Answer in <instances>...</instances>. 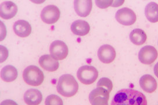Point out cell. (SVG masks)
I'll use <instances>...</instances> for the list:
<instances>
[{
    "instance_id": "1",
    "label": "cell",
    "mask_w": 158,
    "mask_h": 105,
    "mask_svg": "<svg viewBox=\"0 0 158 105\" xmlns=\"http://www.w3.org/2000/svg\"><path fill=\"white\" fill-rule=\"evenodd\" d=\"M145 96L133 89H122L114 96L111 105H147Z\"/></svg>"
},
{
    "instance_id": "2",
    "label": "cell",
    "mask_w": 158,
    "mask_h": 105,
    "mask_svg": "<svg viewBox=\"0 0 158 105\" xmlns=\"http://www.w3.org/2000/svg\"><path fill=\"white\" fill-rule=\"evenodd\" d=\"M56 89L59 94L70 98L76 94L79 90V84L73 75L64 74L59 78Z\"/></svg>"
},
{
    "instance_id": "3",
    "label": "cell",
    "mask_w": 158,
    "mask_h": 105,
    "mask_svg": "<svg viewBox=\"0 0 158 105\" xmlns=\"http://www.w3.org/2000/svg\"><path fill=\"white\" fill-rule=\"evenodd\" d=\"M23 78L27 84L33 86H38L43 82L44 75L43 72L38 67L30 65L23 71Z\"/></svg>"
},
{
    "instance_id": "4",
    "label": "cell",
    "mask_w": 158,
    "mask_h": 105,
    "mask_svg": "<svg viewBox=\"0 0 158 105\" xmlns=\"http://www.w3.org/2000/svg\"><path fill=\"white\" fill-rule=\"evenodd\" d=\"M79 80L84 85H90L97 80L98 77V70L93 66L84 65L80 67L77 72Z\"/></svg>"
},
{
    "instance_id": "5",
    "label": "cell",
    "mask_w": 158,
    "mask_h": 105,
    "mask_svg": "<svg viewBox=\"0 0 158 105\" xmlns=\"http://www.w3.org/2000/svg\"><path fill=\"white\" fill-rule=\"evenodd\" d=\"M109 92L102 87H97L89 95V100L92 105H108Z\"/></svg>"
},
{
    "instance_id": "6",
    "label": "cell",
    "mask_w": 158,
    "mask_h": 105,
    "mask_svg": "<svg viewBox=\"0 0 158 105\" xmlns=\"http://www.w3.org/2000/svg\"><path fill=\"white\" fill-rule=\"evenodd\" d=\"M60 15V12L56 6L47 5L41 12V19L47 24H54L59 20Z\"/></svg>"
},
{
    "instance_id": "7",
    "label": "cell",
    "mask_w": 158,
    "mask_h": 105,
    "mask_svg": "<svg viewBox=\"0 0 158 105\" xmlns=\"http://www.w3.org/2000/svg\"><path fill=\"white\" fill-rule=\"evenodd\" d=\"M49 51L55 59L63 60L68 55L69 49L68 46L64 42L55 40L51 44Z\"/></svg>"
},
{
    "instance_id": "8",
    "label": "cell",
    "mask_w": 158,
    "mask_h": 105,
    "mask_svg": "<svg viewBox=\"0 0 158 105\" xmlns=\"http://www.w3.org/2000/svg\"><path fill=\"white\" fill-rule=\"evenodd\" d=\"M116 20L122 25L130 26L133 25L137 20V16L133 11L128 8H123L118 10L115 15Z\"/></svg>"
},
{
    "instance_id": "9",
    "label": "cell",
    "mask_w": 158,
    "mask_h": 105,
    "mask_svg": "<svg viewBox=\"0 0 158 105\" xmlns=\"http://www.w3.org/2000/svg\"><path fill=\"white\" fill-rule=\"evenodd\" d=\"M158 55V51L153 46H145L139 50L138 59L141 63L150 65L156 60Z\"/></svg>"
},
{
    "instance_id": "10",
    "label": "cell",
    "mask_w": 158,
    "mask_h": 105,
    "mask_svg": "<svg viewBox=\"0 0 158 105\" xmlns=\"http://www.w3.org/2000/svg\"><path fill=\"white\" fill-rule=\"evenodd\" d=\"M116 51L114 47L109 45L101 46L98 50V57L99 60L105 64L111 63L116 58Z\"/></svg>"
},
{
    "instance_id": "11",
    "label": "cell",
    "mask_w": 158,
    "mask_h": 105,
    "mask_svg": "<svg viewBox=\"0 0 158 105\" xmlns=\"http://www.w3.org/2000/svg\"><path fill=\"white\" fill-rule=\"evenodd\" d=\"M18 12V7L12 1H5L0 5V16L4 20L14 18Z\"/></svg>"
},
{
    "instance_id": "12",
    "label": "cell",
    "mask_w": 158,
    "mask_h": 105,
    "mask_svg": "<svg viewBox=\"0 0 158 105\" xmlns=\"http://www.w3.org/2000/svg\"><path fill=\"white\" fill-rule=\"evenodd\" d=\"M74 10L81 17H87L92 10L93 2L91 0H76L74 1Z\"/></svg>"
},
{
    "instance_id": "13",
    "label": "cell",
    "mask_w": 158,
    "mask_h": 105,
    "mask_svg": "<svg viewBox=\"0 0 158 105\" xmlns=\"http://www.w3.org/2000/svg\"><path fill=\"white\" fill-rule=\"evenodd\" d=\"M39 64L44 70L49 72H54L56 71L59 66L58 60L55 59L52 55H49L41 56L39 59Z\"/></svg>"
},
{
    "instance_id": "14",
    "label": "cell",
    "mask_w": 158,
    "mask_h": 105,
    "mask_svg": "<svg viewBox=\"0 0 158 105\" xmlns=\"http://www.w3.org/2000/svg\"><path fill=\"white\" fill-rule=\"evenodd\" d=\"M141 88L147 93H152L157 89L158 84L156 80L152 75L145 74L141 77L139 80Z\"/></svg>"
},
{
    "instance_id": "15",
    "label": "cell",
    "mask_w": 158,
    "mask_h": 105,
    "mask_svg": "<svg viewBox=\"0 0 158 105\" xmlns=\"http://www.w3.org/2000/svg\"><path fill=\"white\" fill-rule=\"evenodd\" d=\"M13 29L15 34L20 37H26L31 32V26L26 20H19L15 22Z\"/></svg>"
},
{
    "instance_id": "16",
    "label": "cell",
    "mask_w": 158,
    "mask_h": 105,
    "mask_svg": "<svg viewBox=\"0 0 158 105\" xmlns=\"http://www.w3.org/2000/svg\"><path fill=\"white\" fill-rule=\"evenodd\" d=\"M43 100V95L40 90L30 89L24 94V100L27 105H39Z\"/></svg>"
},
{
    "instance_id": "17",
    "label": "cell",
    "mask_w": 158,
    "mask_h": 105,
    "mask_svg": "<svg viewBox=\"0 0 158 105\" xmlns=\"http://www.w3.org/2000/svg\"><path fill=\"white\" fill-rule=\"evenodd\" d=\"M70 28L74 35L84 36L89 33L90 30V26L85 20H77L72 23Z\"/></svg>"
},
{
    "instance_id": "18",
    "label": "cell",
    "mask_w": 158,
    "mask_h": 105,
    "mask_svg": "<svg viewBox=\"0 0 158 105\" xmlns=\"http://www.w3.org/2000/svg\"><path fill=\"white\" fill-rule=\"evenodd\" d=\"M18 75V71L13 65H6L1 71V78L6 82L15 81L17 78Z\"/></svg>"
},
{
    "instance_id": "19",
    "label": "cell",
    "mask_w": 158,
    "mask_h": 105,
    "mask_svg": "<svg viewBox=\"0 0 158 105\" xmlns=\"http://www.w3.org/2000/svg\"><path fill=\"white\" fill-rule=\"evenodd\" d=\"M145 15L147 20L151 23L158 22V4L156 2H151L146 6L145 9Z\"/></svg>"
},
{
    "instance_id": "20",
    "label": "cell",
    "mask_w": 158,
    "mask_h": 105,
    "mask_svg": "<svg viewBox=\"0 0 158 105\" xmlns=\"http://www.w3.org/2000/svg\"><path fill=\"white\" fill-rule=\"evenodd\" d=\"M147 39L146 33L141 29H135L130 34V41L135 45H143Z\"/></svg>"
},
{
    "instance_id": "21",
    "label": "cell",
    "mask_w": 158,
    "mask_h": 105,
    "mask_svg": "<svg viewBox=\"0 0 158 105\" xmlns=\"http://www.w3.org/2000/svg\"><path fill=\"white\" fill-rule=\"evenodd\" d=\"M45 105H64L63 100L57 95L48 96L45 101Z\"/></svg>"
},
{
    "instance_id": "22",
    "label": "cell",
    "mask_w": 158,
    "mask_h": 105,
    "mask_svg": "<svg viewBox=\"0 0 158 105\" xmlns=\"http://www.w3.org/2000/svg\"><path fill=\"white\" fill-rule=\"evenodd\" d=\"M97 87H102L106 89L110 93L113 88V84L112 81L108 78H102L99 80L97 83Z\"/></svg>"
},
{
    "instance_id": "23",
    "label": "cell",
    "mask_w": 158,
    "mask_h": 105,
    "mask_svg": "<svg viewBox=\"0 0 158 105\" xmlns=\"http://www.w3.org/2000/svg\"><path fill=\"white\" fill-rule=\"evenodd\" d=\"M114 1H95L96 5L100 8H106L110 6H115V2Z\"/></svg>"
},
{
    "instance_id": "24",
    "label": "cell",
    "mask_w": 158,
    "mask_h": 105,
    "mask_svg": "<svg viewBox=\"0 0 158 105\" xmlns=\"http://www.w3.org/2000/svg\"><path fill=\"white\" fill-rule=\"evenodd\" d=\"M1 63H2L6 60L8 56V51L3 46H1Z\"/></svg>"
},
{
    "instance_id": "25",
    "label": "cell",
    "mask_w": 158,
    "mask_h": 105,
    "mask_svg": "<svg viewBox=\"0 0 158 105\" xmlns=\"http://www.w3.org/2000/svg\"><path fill=\"white\" fill-rule=\"evenodd\" d=\"M0 105H18L15 101L12 100H3Z\"/></svg>"
},
{
    "instance_id": "26",
    "label": "cell",
    "mask_w": 158,
    "mask_h": 105,
    "mask_svg": "<svg viewBox=\"0 0 158 105\" xmlns=\"http://www.w3.org/2000/svg\"><path fill=\"white\" fill-rule=\"evenodd\" d=\"M154 73L158 78V63L154 67Z\"/></svg>"
}]
</instances>
